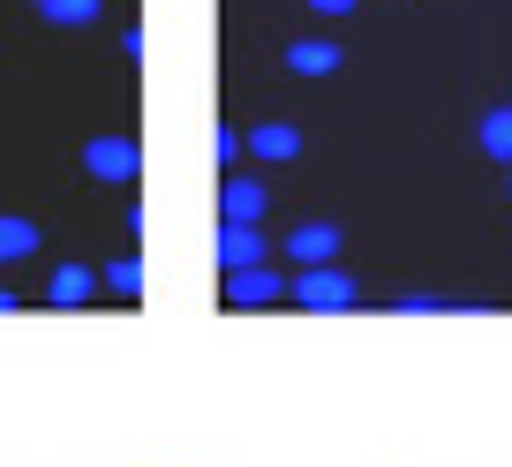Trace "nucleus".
I'll return each instance as SVG.
<instances>
[{
	"label": "nucleus",
	"instance_id": "1a4fd4ad",
	"mask_svg": "<svg viewBox=\"0 0 512 467\" xmlns=\"http://www.w3.org/2000/svg\"><path fill=\"white\" fill-rule=\"evenodd\" d=\"M287 68H294V76H332V68H339V46H332V38H294V46H287Z\"/></svg>",
	"mask_w": 512,
	"mask_h": 467
},
{
	"label": "nucleus",
	"instance_id": "39448f33",
	"mask_svg": "<svg viewBox=\"0 0 512 467\" xmlns=\"http://www.w3.org/2000/svg\"><path fill=\"white\" fill-rule=\"evenodd\" d=\"M287 257L302 264V272H317V264H332V257H339V226H332V219H302V226H294V234H287Z\"/></svg>",
	"mask_w": 512,
	"mask_h": 467
},
{
	"label": "nucleus",
	"instance_id": "20e7f679",
	"mask_svg": "<svg viewBox=\"0 0 512 467\" xmlns=\"http://www.w3.org/2000/svg\"><path fill=\"white\" fill-rule=\"evenodd\" d=\"M219 204H226V226H264V211H272V189H264L256 174H226Z\"/></svg>",
	"mask_w": 512,
	"mask_h": 467
},
{
	"label": "nucleus",
	"instance_id": "4468645a",
	"mask_svg": "<svg viewBox=\"0 0 512 467\" xmlns=\"http://www.w3.org/2000/svg\"><path fill=\"white\" fill-rule=\"evenodd\" d=\"M309 8H317V16H347L354 0H309Z\"/></svg>",
	"mask_w": 512,
	"mask_h": 467
},
{
	"label": "nucleus",
	"instance_id": "f8f14e48",
	"mask_svg": "<svg viewBox=\"0 0 512 467\" xmlns=\"http://www.w3.org/2000/svg\"><path fill=\"white\" fill-rule=\"evenodd\" d=\"M98 8H106V0H46L38 16H46V23H61V31H76V23H98Z\"/></svg>",
	"mask_w": 512,
	"mask_h": 467
},
{
	"label": "nucleus",
	"instance_id": "9b49d317",
	"mask_svg": "<svg viewBox=\"0 0 512 467\" xmlns=\"http://www.w3.org/2000/svg\"><path fill=\"white\" fill-rule=\"evenodd\" d=\"M38 257V226L31 219H0V264H23Z\"/></svg>",
	"mask_w": 512,
	"mask_h": 467
},
{
	"label": "nucleus",
	"instance_id": "2eb2a0df",
	"mask_svg": "<svg viewBox=\"0 0 512 467\" xmlns=\"http://www.w3.org/2000/svg\"><path fill=\"white\" fill-rule=\"evenodd\" d=\"M0 309H16V294H8V287H0Z\"/></svg>",
	"mask_w": 512,
	"mask_h": 467
},
{
	"label": "nucleus",
	"instance_id": "7ed1b4c3",
	"mask_svg": "<svg viewBox=\"0 0 512 467\" xmlns=\"http://www.w3.org/2000/svg\"><path fill=\"white\" fill-rule=\"evenodd\" d=\"M226 302H234V309H272V302H287V279H279L272 264H249V272H226Z\"/></svg>",
	"mask_w": 512,
	"mask_h": 467
},
{
	"label": "nucleus",
	"instance_id": "f03ea898",
	"mask_svg": "<svg viewBox=\"0 0 512 467\" xmlns=\"http://www.w3.org/2000/svg\"><path fill=\"white\" fill-rule=\"evenodd\" d=\"M287 294H294L302 309H354V302H362V287H354L339 264H317V272H302Z\"/></svg>",
	"mask_w": 512,
	"mask_h": 467
},
{
	"label": "nucleus",
	"instance_id": "ddd939ff",
	"mask_svg": "<svg viewBox=\"0 0 512 467\" xmlns=\"http://www.w3.org/2000/svg\"><path fill=\"white\" fill-rule=\"evenodd\" d=\"M106 287L136 302V294H144V264H136V257H121V264H113V272H106Z\"/></svg>",
	"mask_w": 512,
	"mask_h": 467
},
{
	"label": "nucleus",
	"instance_id": "0eeeda50",
	"mask_svg": "<svg viewBox=\"0 0 512 467\" xmlns=\"http://www.w3.org/2000/svg\"><path fill=\"white\" fill-rule=\"evenodd\" d=\"M91 294H98V272H91V264H61V272L46 279V302H53V309H83Z\"/></svg>",
	"mask_w": 512,
	"mask_h": 467
},
{
	"label": "nucleus",
	"instance_id": "f257e3e1",
	"mask_svg": "<svg viewBox=\"0 0 512 467\" xmlns=\"http://www.w3.org/2000/svg\"><path fill=\"white\" fill-rule=\"evenodd\" d=\"M83 174H91V181H136V174H144L136 136H91V144H83Z\"/></svg>",
	"mask_w": 512,
	"mask_h": 467
},
{
	"label": "nucleus",
	"instance_id": "423d86ee",
	"mask_svg": "<svg viewBox=\"0 0 512 467\" xmlns=\"http://www.w3.org/2000/svg\"><path fill=\"white\" fill-rule=\"evenodd\" d=\"M241 144H249L264 166H287V159H302V129H294V121H264V129H249Z\"/></svg>",
	"mask_w": 512,
	"mask_h": 467
},
{
	"label": "nucleus",
	"instance_id": "6e6552de",
	"mask_svg": "<svg viewBox=\"0 0 512 467\" xmlns=\"http://www.w3.org/2000/svg\"><path fill=\"white\" fill-rule=\"evenodd\" d=\"M219 264H226V272L264 264V226H226V234H219Z\"/></svg>",
	"mask_w": 512,
	"mask_h": 467
},
{
	"label": "nucleus",
	"instance_id": "9d476101",
	"mask_svg": "<svg viewBox=\"0 0 512 467\" xmlns=\"http://www.w3.org/2000/svg\"><path fill=\"white\" fill-rule=\"evenodd\" d=\"M475 144H482V159L512 166V106H490V113H482V129H475Z\"/></svg>",
	"mask_w": 512,
	"mask_h": 467
},
{
	"label": "nucleus",
	"instance_id": "dca6fc26",
	"mask_svg": "<svg viewBox=\"0 0 512 467\" xmlns=\"http://www.w3.org/2000/svg\"><path fill=\"white\" fill-rule=\"evenodd\" d=\"M38 8H46V0H38Z\"/></svg>",
	"mask_w": 512,
	"mask_h": 467
}]
</instances>
